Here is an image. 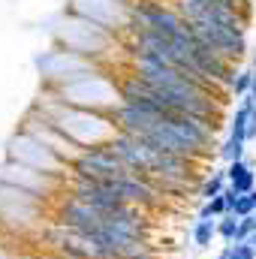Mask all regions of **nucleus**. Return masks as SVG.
I'll return each instance as SVG.
<instances>
[{
	"mask_svg": "<svg viewBox=\"0 0 256 259\" xmlns=\"http://www.w3.org/2000/svg\"><path fill=\"white\" fill-rule=\"evenodd\" d=\"M36 109H42L72 145H78L81 151L84 148H100V145H109L121 130L115 124L112 115H100V112H91V109H78V106H69L61 103L52 91L42 88L39 100H36Z\"/></svg>",
	"mask_w": 256,
	"mask_h": 259,
	"instance_id": "f257e3e1",
	"label": "nucleus"
},
{
	"mask_svg": "<svg viewBox=\"0 0 256 259\" xmlns=\"http://www.w3.org/2000/svg\"><path fill=\"white\" fill-rule=\"evenodd\" d=\"M46 91H52L61 103L91 109V112H100V115H112V118L124 106L121 78H115V72H109V69H100V72H94L88 78H78L72 84H64V88H46Z\"/></svg>",
	"mask_w": 256,
	"mask_h": 259,
	"instance_id": "f03ea898",
	"label": "nucleus"
},
{
	"mask_svg": "<svg viewBox=\"0 0 256 259\" xmlns=\"http://www.w3.org/2000/svg\"><path fill=\"white\" fill-rule=\"evenodd\" d=\"M55 42L61 49H69V52H75L81 58H91V61H97L103 66L109 64L115 49H124V42L115 33H109V30L97 27L94 21L81 18V15H72V12H66L64 18L58 21Z\"/></svg>",
	"mask_w": 256,
	"mask_h": 259,
	"instance_id": "7ed1b4c3",
	"label": "nucleus"
},
{
	"mask_svg": "<svg viewBox=\"0 0 256 259\" xmlns=\"http://www.w3.org/2000/svg\"><path fill=\"white\" fill-rule=\"evenodd\" d=\"M36 66L42 72V88H64V84H72L78 78H88V75L106 69L103 64H97L91 58H81V55H75L69 49H61V46L46 52Z\"/></svg>",
	"mask_w": 256,
	"mask_h": 259,
	"instance_id": "20e7f679",
	"label": "nucleus"
},
{
	"mask_svg": "<svg viewBox=\"0 0 256 259\" xmlns=\"http://www.w3.org/2000/svg\"><path fill=\"white\" fill-rule=\"evenodd\" d=\"M6 160H15V163H21V166H30V169H36V172H46V175H52V178H61V181H66V178L72 175V169L66 166L52 148H46L42 142H36L33 136H27V133H21V130L6 142Z\"/></svg>",
	"mask_w": 256,
	"mask_h": 259,
	"instance_id": "39448f33",
	"label": "nucleus"
},
{
	"mask_svg": "<svg viewBox=\"0 0 256 259\" xmlns=\"http://www.w3.org/2000/svg\"><path fill=\"white\" fill-rule=\"evenodd\" d=\"M66 12L94 21L97 27L115 33L118 39H124L133 27V3L127 0H69Z\"/></svg>",
	"mask_w": 256,
	"mask_h": 259,
	"instance_id": "423d86ee",
	"label": "nucleus"
},
{
	"mask_svg": "<svg viewBox=\"0 0 256 259\" xmlns=\"http://www.w3.org/2000/svg\"><path fill=\"white\" fill-rule=\"evenodd\" d=\"M18 130H21V133H27V136H33V139H36V142H42L46 148H52V151H55V154L66 163V166H69V169H72V163H75V160H78V154H81V148H78V145H72L64 133H61V127H58V124H55L42 109H36V106L24 115V121H21V127H18Z\"/></svg>",
	"mask_w": 256,
	"mask_h": 259,
	"instance_id": "0eeeda50",
	"label": "nucleus"
},
{
	"mask_svg": "<svg viewBox=\"0 0 256 259\" xmlns=\"http://www.w3.org/2000/svg\"><path fill=\"white\" fill-rule=\"evenodd\" d=\"M130 169L124 166V160L109 145L84 148L78 154V160L72 163V178H88V181H112V178H121Z\"/></svg>",
	"mask_w": 256,
	"mask_h": 259,
	"instance_id": "6e6552de",
	"label": "nucleus"
},
{
	"mask_svg": "<svg viewBox=\"0 0 256 259\" xmlns=\"http://www.w3.org/2000/svg\"><path fill=\"white\" fill-rule=\"evenodd\" d=\"M0 184H12L18 190H27V193L42 196V199H49V196L58 193L61 187H66V181H61V178H52V175L36 172L30 166H21L15 160H6L0 166Z\"/></svg>",
	"mask_w": 256,
	"mask_h": 259,
	"instance_id": "1a4fd4ad",
	"label": "nucleus"
},
{
	"mask_svg": "<svg viewBox=\"0 0 256 259\" xmlns=\"http://www.w3.org/2000/svg\"><path fill=\"white\" fill-rule=\"evenodd\" d=\"M190 30L196 33L199 42H205L214 55H220L229 64H238L244 55V30L226 27V24H190Z\"/></svg>",
	"mask_w": 256,
	"mask_h": 259,
	"instance_id": "9d476101",
	"label": "nucleus"
},
{
	"mask_svg": "<svg viewBox=\"0 0 256 259\" xmlns=\"http://www.w3.org/2000/svg\"><path fill=\"white\" fill-rule=\"evenodd\" d=\"M42 208H46L42 196L18 190L12 184H0V214L6 220H27V217H36Z\"/></svg>",
	"mask_w": 256,
	"mask_h": 259,
	"instance_id": "9b49d317",
	"label": "nucleus"
},
{
	"mask_svg": "<svg viewBox=\"0 0 256 259\" xmlns=\"http://www.w3.org/2000/svg\"><path fill=\"white\" fill-rule=\"evenodd\" d=\"M226 181H229V187H232L235 193H241V196L256 190V172L244 163V160H235V163L226 166Z\"/></svg>",
	"mask_w": 256,
	"mask_h": 259,
	"instance_id": "f8f14e48",
	"label": "nucleus"
},
{
	"mask_svg": "<svg viewBox=\"0 0 256 259\" xmlns=\"http://www.w3.org/2000/svg\"><path fill=\"white\" fill-rule=\"evenodd\" d=\"M214 235H217V220H196V226H193V244L199 250L211 247Z\"/></svg>",
	"mask_w": 256,
	"mask_h": 259,
	"instance_id": "ddd939ff",
	"label": "nucleus"
},
{
	"mask_svg": "<svg viewBox=\"0 0 256 259\" xmlns=\"http://www.w3.org/2000/svg\"><path fill=\"white\" fill-rule=\"evenodd\" d=\"M226 184H229V181H226V169H220V172H214V175H211V178H208V181L202 184L199 196H202L205 202H211L214 196H220L223 190H226Z\"/></svg>",
	"mask_w": 256,
	"mask_h": 259,
	"instance_id": "4468645a",
	"label": "nucleus"
},
{
	"mask_svg": "<svg viewBox=\"0 0 256 259\" xmlns=\"http://www.w3.org/2000/svg\"><path fill=\"white\" fill-rule=\"evenodd\" d=\"M238 220H241V217H235V214H226V217H220V220H217V235H220L226 244H235V235H238Z\"/></svg>",
	"mask_w": 256,
	"mask_h": 259,
	"instance_id": "2eb2a0df",
	"label": "nucleus"
},
{
	"mask_svg": "<svg viewBox=\"0 0 256 259\" xmlns=\"http://www.w3.org/2000/svg\"><path fill=\"white\" fill-rule=\"evenodd\" d=\"M244 145H247V142H241V139H235V136L226 139V145L220 148V157L226 160V166L235 163V160H244Z\"/></svg>",
	"mask_w": 256,
	"mask_h": 259,
	"instance_id": "dca6fc26",
	"label": "nucleus"
},
{
	"mask_svg": "<svg viewBox=\"0 0 256 259\" xmlns=\"http://www.w3.org/2000/svg\"><path fill=\"white\" fill-rule=\"evenodd\" d=\"M256 232V214L250 217H241L238 220V235H235V244H241V241H250V235Z\"/></svg>",
	"mask_w": 256,
	"mask_h": 259,
	"instance_id": "f3484780",
	"label": "nucleus"
},
{
	"mask_svg": "<svg viewBox=\"0 0 256 259\" xmlns=\"http://www.w3.org/2000/svg\"><path fill=\"white\" fill-rule=\"evenodd\" d=\"M253 75H256V72H238V75H235L232 91H235L238 97H247V94H250V88H253Z\"/></svg>",
	"mask_w": 256,
	"mask_h": 259,
	"instance_id": "a211bd4d",
	"label": "nucleus"
},
{
	"mask_svg": "<svg viewBox=\"0 0 256 259\" xmlns=\"http://www.w3.org/2000/svg\"><path fill=\"white\" fill-rule=\"evenodd\" d=\"M235 217H250L253 214V196L250 193H244V196H238V202H235V211H232Z\"/></svg>",
	"mask_w": 256,
	"mask_h": 259,
	"instance_id": "6ab92c4d",
	"label": "nucleus"
},
{
	"mask_svg": "<svg viewBox=\"0 0 256 259\" xmlns=\"http://www.w3.org/2000/svg\"><path fill=\"white\" fill-rule=\"evenodd\" d=\"M232 259H256V250L250 241H241V244H232Z\"/></svg>",
	"mask_w": 256,
	"mask_h": 259,
	"instance_id": "aec40b11",
	"label": "nucleus"
},
{
	"mask_svg": "<svg viewBox=\"0 0 256 259\" xmlns=\"http://www.w3.org/2000/svg\"><path fill=\"white\" fill-rule=\"evenodd\" d=\"M196 220H214V214H211V205L205 202L202 208H199V214H196Z\"/></svg>",
	"mask_w": 256,
	"mask_h": 259,
	"instance_id": "412c9836",
	"label": "nucleus"
},
{
	"mask_svg": "<svg viewBox=\"0 0 256 259\" xmlns=\"http://www.w3.org/2000/svg\"><path fill=\"white\" fill-rule=\"evenodd\" d=\"M217 259H232V244H226V247L220 250V256H217Z\"/></svg>",
	"mask_w": 256,
	"mask_h": 259,
	"instance_id": "4be33fe9",
	"label": "nucleus"
},
{
	"mask_svg": "<svg viewBox=\"0 0 256 259\" xmlns=\"http://www.w3.org/2000/svg\"><path fill=\"white\" fill-rule=\"evenodd\" d=\"M250 100H253V106H256V75H253V88H250Z\"/></svg>",
	"mask_w": 256,
	"mask_h": 259,
	"instance_id": "5701e85b",
	"label": "nucleus"
},
{
	"mask_svg": "<svg viewBox=\"0 0 256 259\" xmlns=\"http://www.w3.org/2000/svg\"><path fill=\"white\" fill-rule=\"evenodd\" d=\"M0 259H12V253H9V250H3V247H0Z\"/></svg>",
	"mask_w": 256,
	"mask_h": 259,
	"instance_id": "b1692460",
	"label": "nucleus"
},
{
	"mask_svg": "<svg viewBox=\"0 0 256 259\" xmlns=\"http://www.w3.org/2000/svg\"><path fill=\"white\" fill-rule=\"evenodd\" d=\"M250 244H253V250H256V232H253V235H250Z\"/></svg>",
	"mask_w": 256,
	"mask_h": 259,
	"instance_id": "393cba45",
	"label": "nucleus"
},
{
	"mask_svg": "<svg viewBox=\"0 0 256 259\" xmlns=\"http://www.w3.org/2000/svg\"><path fill=\"white\" fill-rule=\"evenodd\" d=\"M250 196H253V214H256V190H253V193H250Z\"/></svg>",
	"mask_w": 256,
	"mask_h": 259,
	"instance_id": "a878e982",
	"label": "nucleus"
},
{
	"mask_svg": "<svg viewBox=\"0 0 256 259\" xmlns=\"http://www.w3.org/2000/svg\"><path fill=\"white\" fill-rule=\"evenodd\" d=\"M127 3H136V0H127Z\"/></svg>",
	"mask_w": 256,
	"mask_h": 259,
	"instance_id": "bb28decb",
	"label": "nucleus"
},
{
	"mask_svg": "<svg viewBox=\"0 0 256 259\" xmlns=\"http://www.w3.org/2000/svg\"><path fill=\"white\" fill-rule=\"evenodd\" d=\"M253 64H256V58H253Z\"/></svg>",
	"mask_w": 256,
	"mask_h": 259,
	"instance_id": "cd10ccee",
	"label": "nucleus"
}]
</instances>
